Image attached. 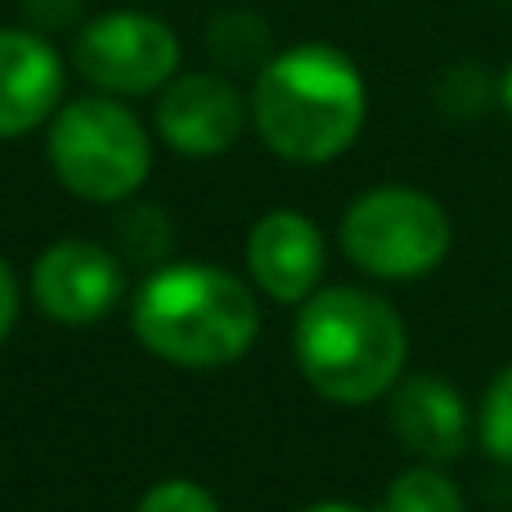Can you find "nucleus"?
I'll return each instance as SVG.
<instances>
[{
	"mask_svg": "<svg viewBox=\"0 0 512 512\" xmlns=\"http://www.w3.org/2000/svg\"><path fill=\"white\" fill-rule=\"evenodd\" d=\"M342 248L364 274L418 279L450 252V216L423 189H369L342 216Z\"/></svg>",
	"mask_w": 512,
	"mask_h": 512,
	"instance_id": "obj_5",
	"label": "nucleus"
},
{
	"mask_svg": "<svg viewBox=\"0 0 512 512\" xmlns=\"http://www.w3.org/2000/svg\"><path fill=\"white\" fill-rule=\"evenodd\" d=\"M72 59L81 77L113 95H149L176 77L180 41L162 18L140 14V9H113L81 27Z\"/></svg>",
	"mask_w": 512,
	"mask_h": 512,
	"instance_id": "obj_6",
	"label": "nucleus"
},
{
	"mask_svg": "<svg viewBox=\"0 0 512 512\" xmlns=\"http://www.w3.org/2000/svg\"><path fill=\"white\" fill-rule=\"evenodd\" d=\"M23 9L36 27H63L77 18L81 0H23Z\"/></svg>",
	"mask_w": 512,
	"mask_h": 512,
	"instance_id": "obj_17",
	"label": "nucleus"
},
{
	"mask_svg": "<svg viewBox=\"0 0 512 512\" xmlns=\"http://www.w3.org/2000/svg\"><path fill=\"white\" fill-rule=\"evenodd\" d=\"M252 122L279 158L301 167L333 162L364 126L360 68L333 45H292L256 72Z\"/></svg>",
	"mask_w": 512,
	"mask_h": 512,
	"instance_id": "obj_1",
	"label": "nucleus"
},
{
	"mask_svg": "<svg viewBox=\"0 0 512 512\" xmlns=\"http://www.w3.org/2000/svg\"><path fill=\"white\" fill-rule=\"evenodd\" d=\"M248 270L274 301H306L324 274V234L301 212H270L248 234Z\"/></svg>",
	"mask_w": 512,
	"mask_h": 512,
	"instance_id": "obj_9",
	"label": "nucleus"
},
{
	"mask_svg": "<svg viewBox=\"0 0 512 512\" xmlns=\"http://www.w3.org/2000/svg\"><path fill=\"white\" fill-rule=\"evenodd\" d=\"M391 432L405 450H414L427 463L459 459L468 445L472 418L463 396L436 373H414L391 387Z\"/></svg>",
	"mask_w": 512,
	"mask_h": 512,
	"instance_id": "obj_11",
	"label": "nucleus"
},
{
	"mask_svg": "<svg viewBox=\"0 0 512 512\" xmlns=\"http://www.w3.org/2000/svg\"><path fill=\"white\" fill-rule=\"evenodd\" d=\"M301 512H369V508H355V504H315V508H301Z\"/></svg>",
	"mask_w": 512,
	"mask_h": 512,
	"instance_id": "obj_19",
	"label": "nucleus"
},
{
	"mask_svg": "<svg viewBox=\"0 0 512 512\" xmlns=\"http://www.w3.org/2000/svg\"><path fill=\"white\" fill-rule=\"evenodd\" d=\"M382 512H468V499L459 495V486L445 472L409 468L391 481Z\"/></svg>",
	"mask_w": 512,
	"mask_h": 512,
	"instance_id": "obj_13",
	"label": "nucleus"
},
{
	"mask_svg": "<svg viewBox=\"0 0 512 512\" xmlns=\"http://www.w3.org/2000/svg\"><path fill=\"white\" fill-rule=\"evenodd\" d=\"M297 364L333 405H369L405 373V319L364 288L310 292L297 315Z\"/></svg>",
	"mask_w": 512,
	"mask_h": 512,
	"instance_id": "obj_2",
	"label": "nucleus"
},
{
	"mask_svg": "<svg viewBox=\"0 0 512 512\" xmlns=\"http://www.w3.org/2000/svg\"><path fill=\"white\" fill-rule=\"evenodd\" d=\"M63 95V63L36 32H0V140L27 135L54 113Z\"/></svg>",
	"mask_w": 512,
	"mask_h": 512,
	"instance_id": "obj_10",
	"label": "nucleus"
},
{
	"mask_svg": "<svg viewBox=\"0 0 512 512\" xmlns=\"http://www.w3.org/2000/svg\"><path fill=\"white\" fill-rule=\"evenodd\" d=\"M126 279L122 261L113 252H104L99 243H54L41 252L32 270V297L59 324H95L99 315L117 306Z\"/></svg>",
	"mask_w": 512,
	"mask_h": 512,
	"instance_id": "obj_7",
	"label": "nucleus"
},
{
	"mask_svg": "<svg viewBox=\"0 0 512 512\" xmlns=\"http://www.w3.org/2000/svg\"><path fill=\"white\" fill-rule=\"evenodd\" d=\"M481 445L495 463L512 468V364L495 373L486 400H481Z\"/></svg>",
	"mask_w": 512,
	"mask_h": 512,
	"instance_id": "obj_14",
	"label": "nucleus"
},
{
	"mask_svg": "<svg viewBox=\"0 0 512 512\" xmlns=\"http://www.w3.org/2000/svg\"><path fill=\"white\" fill-rule=\"evenodd\" d=\"M131 324L158 360L180 369H216L256 342L261 315L234 274L185 261L149 274L131 306Z\"/></svg>",
	"mask_w": 512,
	"mask_h": 512,
	"instance_id": "obj_3",
	"label": "nucleus"
},
{
	"mask_svg": "<svg viewBox=\"0 0 512 512\" xmlns=\"http://www.w3.org/2000/svg\"><path fill=\"white\" fill-rule=\"evenodd\" d=\"M207 50L221 59V68H265L270 63V32L248 9H230L207 27Z\"/></svg>",
	"mask_w": 512,
	"mask_h": 512,
	"instance_id": "obj_12",
	"label": "nucleus"
},
{
	"mask_svg": "<svg viewBox=\"0 0 512 512\" xmlns=\"http://www.w3.org/2000/svg\"><path fill=\"white\" fill-rule=\"evenodd\" d=\"M135 512H221V504H216L198 481H180L176 477V481H158V486L140 499V508Z\"/></svg>",
	"mask_w": 512,
	"mask_h": 512,
	"instance_id": "obj_16",
	"label": "nucleus"
},
{
	"mask_svg": "<svg viewBox=\"0 0 512 512\" xmlns=\"http://www.w3.org/2000/svg\"><path fill=\"white\" fill-rule=\"evenodd\" d=\"M248 108L243 95L216 72H185L171 77L158 99V131L176 153L212 158L239 140Z\"/></svg>",
	"mask_w": 512,
	"mask_h": 512,
	"instance_id": "obj_8",
	"label": "nucleus"
},
{
	"mask_svg": "<svg viewBox=\"0 0 512 512\" xmlns=\"http://www.w3.org/2000/svg\"><path fill=\"white\" fill-rule=\"evenodd\" d=\"M149 135L140 117L113 99H72L50 126V167L68 194L86 203H122L149 176Z\"/></svg>",
	"mask_w": 512,
	"mask_h": 512,
	"instance_id": "obj_4",
	"label": "nucleus"
},
{
	"mask_svg": "<svg viewBox=\"0 0 512 512\" xmlns=\"http://www.w3.org/2000/svg\"><path fill=\"white\" fill-rule=\"evenodd\" d=\"M117 234H122L126 252H131L135 261H158V256L167 252V243H171L167 216H162L158 207H149V203L131 207V212L117 221Z\"/></svg>",
	"mask_w": 512,
	"mask_h": 512,
	"instance_id": "obj_15",
	"label": "nucleus"
},
{
	"mask_svg": "<svg viewBox=\"0 0 512 512\" xmlns=\"http://www.w3.org/2000/svg\"><path fill=\"white\" fill-rule=\"evenodd\" d=\"M14 319H18V279H14V270H9V261L0 256V342L9 337Z\"/></svg>",
	"mask_w": 512,
	"mask_h": 512,
	"instance_id": "obj_18",
	"label": "nucleus"
},
{
	"mask_svg": "<svg viewBox=\"0 0 512 512\" xmlns=\"http://www.w3.org/2000/svg\"><path fill=\"white\" fill-rule=\"evenodd\" d=\"M504 108L512 113V68H508V77H504Z\"/></svg>",
	"mask_w": 512,
	"mask_h": 512,
	"instance_id": "obj_20",
	"label": "nucleus"
}]
</instances>
